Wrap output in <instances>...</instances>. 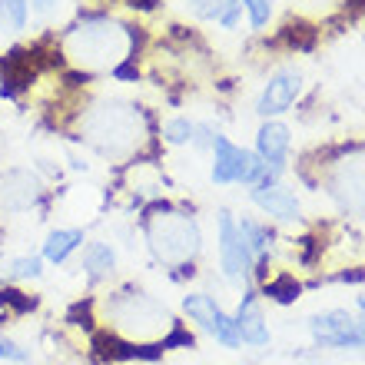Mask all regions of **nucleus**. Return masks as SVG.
I'll return each instance as SVG.
<instances>
[{"label":"nucleus","mask_w":365,"mask_h":365,"mask_svg":"<svg viewBox=\"0 0 365 365\" xmlns=\"http://www.w3.org/2000/svg\"><path fill=\"white\" fill-rule=\"evenodd\" d=\"M140 43H143L140 27H130L106 14H87L63 34L60 50L80 73L96 77V73H113L123 60H133Z\"/></svg>","instance_id":"f257e3e1"},{"label":"nucleus","mask_w":365,"mask_h":365,"mask_svg":"<svg viewBox=\"0 0 365 365\" xmlns=\"http://www.w3.org/2000/svg\"><path fill=\"white\" fill-rule=\"evenodd\" d=\"M80 140L93 146L106 160L140 156V146L150 140V113L130 100L103 96L80 113Z\"/></svg>","instance_id":"f03ea898"},{"label":"nucleus","mask_w":365,"mask_h":365,"mask_svg":"<svg viewBox=\"0 0 365 365\" xmlns=\"http://www.w3.org/2000/svg\"><path fill=\"white\" fill-rule=\"evenodd\" d=\"M103 316L106 326H113L116 336L130 339V342H150V339H163L173 326V319L166 312L163 302L146 296L140 289H120L103 299Z\"/></svg>","instance_id":"7ed1b4c3"},{"label":"nucleus","mask_w":365,"mask_h":365,"mask_svg":"<svg viewBox=\"0 0 365 365\" xmlns=\"http://www.w3.org/2000/svg\"><path fill=\"white\" fill-rule=\"evenodd\" d=\"M146 242L160 262L182 266L202 250L200 226L186 212H170V206H156L153 216H146Z\"/></svg>","instance_id":"20e7f679"},{"label":"nucleus","mask_w":365,"mask_h":365,"mask_svg":"<svg viewBox=\"0 0 365 365\" xmlns=\"http://www.w3.org/2000/svg\"><path fill=\"white\" fill-rule=\"evenodd\" d=\"M326 186L342 212L365 216V146H352L329 163Z\"/></svg>","instance_id":"39448f33"},{"label":"nucleus","mask_w":365,"mask_h":365,"mask_svg":"<svg viewBox=\"0 0 365 365\" xmlns=\"http://www.w3.org/2000/svg\"><path fill=\"white\" fill-rule=\"evenodd\" d=\"M212 182L230 186V182H262L276 180V173H269V166L259 160V153H250L242 146L230 143L226 136H212Z\"/></svg>","instance_id":"423d86ee"},{"label":"nucleus","mask_w":365,"mask_h":365,"mask_svg":"<svg viewBox=\"0 0 365 365\" xmlns=\"http://www.w3.org/2000/svg\"><path fill=\"white\" fill-rule=\"evenodd\" d=\"M182 312H186L206 336L216 339L220 346H226V349H240L242 346L232 316H226V312L216 306V299L212 296H206V292H190V296L182 299Z\"/></svg>","instance_id":"0eeeda50"},{"label":"nucleus","mask_w":365,"mask_h":365,"mask_svg":"<svg viewBox=\"0 0 365 365\" xmlns=\"http://www.w3.org/2000/svg\"><path fill=\"white\" fill-rule=\"evenodd\" d=\"M252 250L246 246V240L240 236V226L230 212H220V266L226 282L232 286H246L252 276Z\"/></svg>","instance_id":"6e6552de"},{"label":"nucleus","mask_w":365,"mask_h":365,"mask_svg":"<svg viewBox=\"0 0 365 365\" xmlns=\"http://www.w3.org/2000/svg\"><path fill=\"white\" fill-rule=\"evenodd\" d=\"M309 332L319 346L329 349H365V336L359 319H352L342 309H329V312H319V316L309 319Z\"/></svg>","instance_id":"1a4fd4ad"},{"label":"nucleus","mask_w":365,"mask_h":365,"mask_svg":"<svg viewBox=\"0 0 365 365\" xmlns=\"http://www.w3.org/2000/svg\"><path fill=\"white\" fill-rule=\"evenodd\" d=\"M43 200V182L34 170L10 166L0 170V210L4 212H27Z\"/></svg>","instance_id":"9d476101"},{"label":"nucleus","mask_w":365,"mask_h":365,"mask_svg":"<svg viewBox=\"0 0 365 365\" xmlns=\"http://www.w3.org/2000/svg\"><path fill=\"white\" fill-rule=\"evenodd\" d=\"M299 90H302V73H299L296 67H282L279 73H272L269 83L262 87V96H259V103H256V113L266 116V120L286 113L289 106L296 103Z\"/></svg>","instance_id":"9b49d317"},{"label":"nucleus","mask_w":365,"mask_h":365,"mask_svg":"<svg viewBox=\"0 0 365 365\" xmlns=\"http://www.w3.org/2000/svg\"><path fill=\"white\" fill-rule=\"evenodd\" d=\"M252 202H256L266 216H272V220H279V222L299 220L296 192L289 190V186H282V182H276V180L256 182V190H252Z\"/></svg>","instance_id":"f8f14e48"},{"label":"nucleus","mask_w":365,"mask_h":365,"mask_svg":"<svg viewBox=\"0 0 365 365\" xmlns=\"http://www.w3.org/2000/svg\"><path fill=\"white\" fill-rule=\"evenodd\" d=\"M289 126L286 123H262L259 133H256V153L266 166H269V173H282V166H286V156H289Z\"/></svg>","instance_id":"ddd939ff"},{"label":"nucleus","mask_w":365,"mask_h":365,"mask_svg":"<svg viewBox=\"0 0 365 365\" xmlns=\"http://www.w3.org/2000/svg\"><path fill=\"white\" fill-rule=\"evenodd\" d=\"M236 332H240L242 342H250V346H269V326H266V319H262L259 306H256V299L246 296L242 299L240 312H236Z\"/></svg>","instance_id":"4468645a"},{"label":"nucleus","mask_w":365,"mask_h":365,"mask_svg":"<svg viewBox=\"0 0 365 365\" xmlns=\"http://www.w3.org/2000/svg\"><path fill=\"white\" fill-rule=\"evenodd\" d=\"M83 242H87L83 230H53L47 240H43L40 256H43V262H50V266H63Z\"/></svg>","instance_id":"2eb2a0df"},{"label":"nucleus","mask_w":365,"mask_h":365,"mask_svg":"<svg viewBox=\"0 0 365 365\" xmlns=\"http://www.w3.org/2000/svg\"><path fill=\"white\" fill-rule=\"evenodd\" d=\"M80 269L87 272L90 282H103L110 279V272L116 269V252L110 242H87L83 256H80Z\"/></svg>","instance_id":"dca6fc26"},{"label":"nucleus","mask_w":365,"mask_h":365,"mask_svg":"<svg viewBox=\"0 0 365 365\" xmlns=\"http://www.w3.org/2000/svg\"><path fill=\"white\" fill-rule=\"evenodd\" d=\"M43 276V256H0V279L10 282H30Z\"/></svg>","instance_id":"f3484780"},{"label":"nucleus","mask_w":365,"mask_h":365,"mask_svg":"<svg viewBox=\"0 0 365 365\" xmlns=\"http://www.w3.org/2000/svg\"><path fill=\"white\" fill-rule=\"evenodd\" d=\"M30 24V0H0V34H24Z\"/></svg>","instance_id":"a211bd4d"},{"label":"nucleus","mask_w":365,"mask_h":365,"mask_svg":"<svg viewBox=\"0 0 365 365\" xmlns=\"http://www.w3.org/2000/svg\"><path fill=\"white\" fill-rule=\"evenodd\" d=\"M236 226H240V236L246 240V246L252 250V256H266V250H269V230L259 226L256 220H240Z\"/></svg>","instance_id":"6ab92c4d"},{"label":"nucleus","mask_w":365,"mask_h":365,"mask_svg":"<svg viewBox=\"0 0 365 365\" xmlns=\"http://www.w3.org/2000/svg\"><path fill=\"white\" fill-rule=\"evenodd\" d=\"M192 133H196V123H192L190 116H173V120L163 123V143H170V146L192 143Z\"/></svg>","instance_id":"aec40b11"},{"label":"nucleus","mask_w":365,"mask_h":365,"mask_svg":"<svg viewBox=\"0 0 365 365\" xmlns=\"http://www.w3.org/2000/svg\"><path fill=\"white\" fill-rule=\"evenodd\" d=\"M279 40H282L289 50H312V43H316V30L299 20V24H286L282 34H279Z\"/></svg>","instance_id":"412c9836"},{"label":"nucleus","mask_w":365,"mask_h":365,"mask_svg":"<svg viewBox=\"0 0 365 365\" xmlns=\"http://www.w3.org/2000/svg\"><path fill=\"white\" fill-rule=\"evenodd\" d=\"M266 296L276 299V302H296L299 299V282L296 276H279L266 286Z\"/></svg>","instance_id":"4be33fe9"},{"label":"nucleus","mask_w":365,"mask_h":365,"mask_svg":"<svg viewBox=\"0 0 365 365\" xmlns=\"http://www.w3.org/2000/svg\"><path fill=\"white\" fill-rule=\"evenodd\" d=\"M240 4H242V10L250 14V27L252 30H262L266 24H269L272 4H276V0H240Z\"/></svg>","instance_id":"5701e85b"},{"label":"nucleus","mask_w":365,"mask_h":365,"mask_svg":"<svg viewBox=\"0 0 365 365\" xmlns=\"http://www.w3.org/2000/svg\"><path fill=\"white\" fill-rule=\"evenodd\" d=\"M222 4H226V0H186V7H190L196 17H202V20H216V17H220Z\"/></svg>","instance_id":"b1692460"},{"label":"nucleus","mask_w":365,"mask_h":365,"mask_svg":"<svg viewBox=\"0 0 365 365\" xmlns=\"http://www.w3.org/2000/svg\"><path fill=\"white\" fill-rule=\"evenodd\" d=\"M60 4L63 0H30V10H37L40 17H50V14H57Z\"/></svg>","instance_id":"393cba45"},{"label":"nucleus","mask_w":365,"mask_h":365,"mask_svg":"<svg viewBox=\"0 0 365 365\" xmlns=\"http://www.w3.org/2000/svg\"><path fill=\"white\" fill-rule=\"evenodd\" d=\"M160 0H130V7L133 10H153Z\"/></svg>","instance_id":"a878e982"},{"label":"nucleus","mask_w":365,"mask_h":365,"mask_svg":"<svg viewBox=\"0 0 365 365\" xmlns=\"http://www.w3.org/2000/svg\"><path fill=\"white\" fill-rule=\"evenodd\" d=\"M359 306H362V309H365V299H362V302H359Z\"/></svg>","instance_id":"bb28decb"}]
</instances>
